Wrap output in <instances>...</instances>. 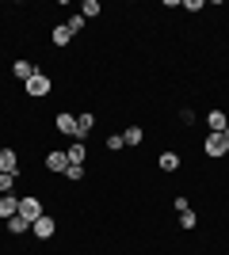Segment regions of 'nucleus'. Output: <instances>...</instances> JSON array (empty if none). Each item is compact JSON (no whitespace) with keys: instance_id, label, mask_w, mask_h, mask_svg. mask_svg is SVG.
Returning a JSON list of instances; mask_svg holds the SVG:
<instances>
[{"instance_id":"f257e3e1","label":"nucleus","mask_w":229,"mask_h":255,"mask_svg":"<svg viewBox=\"0 0 229 255\" xmlns=\"http://www.w3.org/2000/svg\"><path fill=\"white\" fill-rule=\"evenodd\" d=\"M23 92H27L31 99H46L50 92H54V76L42 73V69H34V76L27 80V84H23Z\"/></svg>"},{"instance_id":"f03ea898","label":"nucleus","mask_w":229,"mask_h":255,"mask_svg":"<svg viewBox=\"0 0 229 255\" xmlns=\"http://www.w3.org/2000/svg\"><path fill=\"white\" fill-rule=\"evenodd\" d=\"M42 213H46V206H42V198H38V194H19V217H23L27 225H34Z\"/></svg>"},{"instance_id":"7ed1b4c3","label":"nucleus","mask_w":229,"mask_h":255,"mask_svg":"<svg viewBox=\"0 0 229 255\" xmlns=\"http://www.w3.org/2000/svg\"><path fill=\"white\" fill-rule=\"evenodd\" d=\"M203 156H210V160L229 156V141H226V133H207V137H203Z\"/></svg>"},{"instance_id":"20e7f679","label":"nucleus","mask_w":229,"mask_h":255,"mask_svg":"<svg viewBox=\"0 0 229 255\" xmlns=\"http://www.w3.org/2000/svg\"><path fill=\"white\" fill-rule=\"evenodd\" d=\"M54 233H57V217H54V213H42V217L31 225L34 240H54Z\"/></svg>"},{"instance_id":"39448f33","label":"nucleus","mask_w":229,"mask_h":255,"mask_svg":"<svg viewBox=\"0 0 229 255\" xmlns=\"http://www.w3.org/2000/svg\"><path fill=\"white\" fill-rule=\"evenodd\" d=\"M54 129L76 141V115H69V111H57V115H54Z\"/></svg>"},{"instance_id":"423d86ee","label":"nucleus","mask_w":229,"mask_h":255,"mask_svg":"<svg viewBox=\"0 0 229 255\" xmlns=\"http://www.w3.org/2000/svg\"><path fill=\"white\" fill-rule=\"evenodd\" d=\"M0 171H8V175H19V171H23L19 152H15V149H8V145L0 149Z\"/></svg>"},{"instance_id":"0eeeda50","label":"nucleus","mask_w":229,"mask_h":255,"mask_svg":"<svg viewBox=\"0 0 229 255\" xmlns=\"http://www.w3.org/2000/svg\"><path fill=\"white\" fill-rule=\"evenodd\" d=\"M65 168H69L65 149H50V152H46V171H54V175H65Z\"/></svg>"},{"instance_id":"6e6552de","label":"nucleus","mask_w":229,"mask_h":255,"mask_svg":"<svg viewBox=\"0 0 229 255\" xmlns=\"http://www.w3.org/2000/svg\"><path fill=\"white\" fill-rule=\"evenodd\" d=\"M229 126V118L222 107H214V111H207V133H222V129Z\"/></svg>"},{"instance_id":"1a4fd4ad","label":"nucleus","mask_w":229,"mask_h":255,"mask_svg":"<svg viewBox=\"0 0 229 255\" xmlns=\"http://www.w3.org/2000/svg\"><path fill=\"white\" fill-rule=\"evenodd\" d=\"M11 76H15L19 84H27V80L34 76V65L27 61V57H15V61H11Z\"/></svg>"},{"instance_id":"9d476101","label":"nucleus","mask_w":229,"mask_h":255,"mask_svg":"<svg viewBox=\"0 0 229 255\" xmlns=\"http://www.w3.org/2000/svg\"><path fill=\"white\" fill-rule=\"evenodd\" d=\"M19 213V194H0V221H8Z\"/></svg>"},{"instance_id":"9b49d317","label":"nucleus","mask_w":229,"mask_h":255,"mask_svg":"<svg viewBox=\"0 0 229 255\" xmlns=\"http://www.w3.org/2000/svg\"><path fill=\"white\" fill-rule=\"evenodd\" d=\"M88 129H96V115H92V111H80V115H76V141H84Z\"/></svg>"},{"instance_id":"f8f14e48","label":"nucleus","mask_w":229,"mask_h":255,"mask_svg":"<svg viewBox=\"0 0 229 255\" xmlns=\"http://www.w3.org/2000/svg\"><path fill=\"white\" fill-rule=\"evenodd\" d=\"M65 156H69V164H88V145L84 141H73L65 149Z\"/></svg>"},{"instance_id":"ddd939ff","label":"nucleus","mask_w":229,"mask_h":255,"mask_svg":"<svg viewBox=\"0 0 229 255\" xmlns=\"http://www.w3.org/2000/svg\"><path fill=\"white\" fill-rule=\"evenodd\" d=\"M50 42H54L57 50H65V46L73 42V34H69V27H65V23H57L54 31H50Z\"/></svg>"},{"instance_id":"4468645a","label":"nucleus","mask_w":229,"mask_h":255,"mask_svg":"<svg viewBox=\"0 0 229 255\" xmlns=\"http://www.w3.org/2000/svg\"><path fill=\"white\" fill-rule=\"evenodd\" d=\"M122 141H126V149H138V145L145 141V129L142 126H126L122 129Z\"/></svg>"},{"instance_id":"2eb2a0df","label":"nucleus","mask_w":229,"mask_h":255,"mask_svg":"<svg viewBox=\"0 0 229 255\" xmlns=\"http://www.w3.org/2000/svg\"><path fill=\"white\" fill-rule=\"evenodd\" d=\"M180 164H184L180 152H161V156H157V168L161 171H180Z\"/></svg>"},{"instance_id":"dca6fc26","label":"nucleus","mask_w":229,"mask_h":255,"mask_svg":"<svg viewBox=\"0 0 229 255\" xmlns=\"http://www.w3.org/2000/svg\"><path fill=\"white\" fill-rule=\"evenodd\" d=\"M4 229H8V233H11V236H23V233H31V225L23 221L19 213H15V217H8V221H4Z\"/></svg>"},{"instance_id":"f3484780","label":"nucleus","mask_w":229,"mask_h":255,"mask_svg":"<svg viewBox=\"0 0 229 255\" xmlns=\"http://www.w3.org/2000/svg\"><path fill=\"white\" fill-rule=\"evenodd\" d=\"M15 183H19V175H8V171H0V194H15Z\"/></svg>"},{"instance_id":"a211bd4d","label":"nucleus","mask_w":229,"mask_h":255,"mask_svg":"<svg viewBox=\"0 0 229 255\" xmlns=\"http://www.w3.org/2000/svg\"><path fill=\"white\" fill-rule=\"evenodd\" d=\"M99 11H103V8H99V0H80V15H84V19H96Z\"/></svg>"},{"instance_id":"6ab92c4d","label":"nucleus","mask_w":229,"mask_h":255,"mask_svg":"<svg viewBox=\"0 0 229 255\" xmlns=\"http://www.w3.org/2000/svg\"><path fill=\"white\" fill-rule=\"evenodd\" d=\"M195 225H199V213L195 210H184V213H180V229H184V233H191Z\"/></svg>"},{"instance_id":"aec40b11","label":"nucleus","mask_w":229,"mask_h":255,"mask_svg":"<svg viewBox=\"0 0 229 255\" xmlns=\"http://www.w3.org/2000/svg\"><path fill=\"white\" fill-rule=\"evenodd\" d=\"M84 15H80V11H73V15H69V19H65V27H69V34H80V31H84Z\"/></svg>"},{"instance_id":"412c9836","label":"nucleus","mask_w":229,"mask_h":255,"mask_svg":"<svg viewBox=\"0 0 229 255\" xmlns=\"http://www.w3.org/2000/svg\"><path fill=\"white\" fill-rule=\"evenodd\" d=\"M65 179L69 183H84V164H69V168H65Z\"/></svg>"},{"instance_id":"4be33fe9","label":"nucleus","mask_w":229,"mask_h":255,"mask_svg":"<svg viewBox=\"0 0 229 255\" xmlns=\"http://www.w3.org/2000/svg\"><path fill=\"white\" fill-rule=\"evenodd\" d=\"M103 145H107V152H122V149H126L122 133H107V141H103Z\"/></svg>"},{"instance_id":"5701e85b","label":"nucleus","mask_w":229,"mask_h":255,"mask_svg":"<svg viewBox=\"0 0 229 255\" xmlns=\"http://www.w3.org/2000/svg\"><path fill=\"white\" fill-rule=\"evenodd\" d=\"M172 210H176V213L191 210V202H187V194H176V198H172Z\"/></svg>"},{"instance_id":"b1692460","label":"nucleus","mask_w":229,"mask_h":255,"mask_svg":"<svg viewBox=\"0 0 229 255\" xmlns=\"http://www.w3.org/2000/svg\"><path fill=\"white\" fill-rule=\"evenodd\" d=\"M180 8H184V11H203L207 4H203V0H180Z\"/></svg>"},{"instance_id":"393cba45","label":"nucleus","mask_w":229,"mask_h":255,"mask_svg":"<svg viewBox=\"0 0 229 255\" xmlns=\"http://www.w3.org/2000/svg\"><path fill=\"white\" fill-rule=\"evenodd\" d=\"M180 122H184V126H191V122H195V111H191V107H184V111H180Z\"/></svg>"},{"instance_id":"a878e982","label":"nucleus","mask_w":229,"mask_h":255,"mask_svg":"<svg viewBox=\"0 0 229 255\" xmlns=\"http://www.w3.org/2000/svg\"><path fill=\"white\" fill-rule=\"evenodd\" d=\"M222 133H226V141H229V126H226V129H222Z\"/></svg>"}]
</instances>
